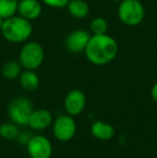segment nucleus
Returning <instances> with one entry per match:
<instances>
[{
	"mask_svg": "<svg viewBox=\"0 0 157 158\" xmlns=\"http://www.w3.org/2000/svg\"><path fill=\"white\" fill-rule=\"evenodd\" d=\"M118 52V44L116 40L107 33L93 35L84 51L87 60L96 66H105L113 61Z\"/></svg>",
	"mask_w": 157,
	"mask_h": 158,
	"instance_id": "1",
	"label": "nucleus"
},
{
	"mask_svg": "<svg viewBox=\"0 0 157 158\" xmlns=\"http://www.w3.org/2000/svg\"><path fill=\"white\" fill-rule=\"evenodd\" d=\"M0 31L6 41L11 43H22L30 38L32 33V26L30 21L14 15L3 19Z\"/></svg>",
	"mask_w": 157,
	"mask_h": 158,
	"instance_id": "2",
	"label": "nucleus"
},
{
	"mask_svg": "<svg viewBox=\"0 0 157 158\" xmlns=\"http://www.w3.org/2000/svg\"><path fill=\"white\" fill-rule=\"evenodd\" d=\"M119 21L127 26H137L144 19V8L139 0H123L118 9Z\"/></svg>",
	"mask_w": 157,
	"mask_h": 158,
	"instance_id": "3",
	"label": "nucleus"
},
{
	"mask_svg": "<svg viewBox=\"0 0 157 158\" xmlns=\"http://www.w3.org/2000/svg\"><path fill=\"white\" fill-rule=\"evenodd\" d=\"M44 60V50L38 42H27L21 48L19 55V61L23 69L36 70Z\"/></svg>",
	"mask_w": 157,
	"mask_h": 158,
	"instance_id": "4",
	"label": "nucleus"
},
{
	"mask_svg": "<svg viewBox=\"0 0 157 158\" xmlns=\"http://www.w3.org/2000/svg\"><path fill=\"white\" fill-rule=\"evenodd\" d=\"M34 108L32 103L27 97H17L13 99L8 106V115L12 123L17 126L28 125L30 115Z\"/></svg>",
	"mask_w": 157,
	"mask_h": 158,
	"instance_id": "5",
	"label": "nucleus"
},
{
	"mask_svg": "<svg viewBox=\"0 0 157 158\" xmlns=\"http://www.w3.org/2000/svg\"><path fill=\"white\" fill-rule=\"evenodd\" d=\"M76 132V123L71 115H59L53 122V133L61 142H68L73 139Z\"/></svg>",
	"mask_w": 157,
	"mask_h": 158,
	"instance_id": "6",
	"label": "nucleus"
},
{
	"mask_svg": "<svg viewBox=\"0 0 157 158\" xmlns=\"http://www.w3.org/2000/svg\"><path fill=\"white\" fill-rule=\"evenodd\" d=\"M27 153L30 158H51L53 146L51 141L44 135H34L26 143Z\"/></svg>",
	"mask_w": 157,
	"mask_h": 158,
	"instance_id": "7",
	"label": "nucleus"
},
{
	"mask_svg": "<svg viewBox=\"0 0 157 158\" xmlns=\"http://www.w3.org/2000/svg\"><path fill=\"white\" fill-rule=\"evenodd\" d=\"M86 106V97L82 90L72 89L66 95L64 106L66 112L71 116H76L84 111Z\"/></svg>",
	"mask_w": 157,
	"mask_h": 158,
	"instance_id": "8",
	"label": "nucleus"
},
{
	"mask_svg": "<svg viewBox=\"0 0 157 158\" xmlns=\"http://www.w3.org/2000/svg\"><path fill=\"white\" fill-rule=\"evenodd\" d=\"M90 37L86 30L76 29L73 30L67 35L65 41V46L68 52L72 54H78V53L84 52L87 46V43L89 41Z\"/></svg>",
	"mask_w": 157,
	"mask_h": 158,
	"instance_id": "9",
	"label": "nucleus"
},
{
	"mask_svg": "<svg viewBox=\"0 0 157 158\" xmlns=\"http://www.w3.org/2000/svg\"><path fill=\"white\" fill-rule=\"evenodd\" d=\"M17 12L19 16L31 22L39 19L42 13V6L39 0H19Z\"/></svg>",
	"mask_w": 157,
	"mask_h": 158,
	"instance_id": "10",
	"label": "nucleus"
},
{
	"mask_svg": "<svg viewBox=\"0 0 157 158\" xmlns=\"http://www.w3.org/2000/svg\"><path fill=\"white\" fill-rule=\"evenodd\" d=\"M53 124V116L51 112L45 109L34 110L30 115L28 126L34 130H44Z\"/></svg>",
	"mask_w": 157,
	"mask_h": 158,
	"instance_id": "11",
	"label": "nucleus"
},
{
	"mask_svg": "<svg viewBox=\"0 0 157 158\" xmlns=\"http://www.w3.org/2000/svg\"><path fill=\"white\" fill-rule=\"evenodd\" d=\"M90 132L93 137L96 139L101 140V141H108L114 137L115 130L111 124L102 121H96L90 127Z\"/></svg>",
	"mask_w": 157,
	"mask_h": 158,
	"instance_id": "12",
	"label": "nucleus"
},
{
	"mask_svg": "<svg viewBox=\"0 0 157 158\" xmlns=\"http://www.w3.org/2000/svg\"><path fill=\"white\" fill-rule=\"evenodd\" d=\"M19 81L22 88L26 92H35L38 89L40 85V79L34 70H24L22 71L19 77Z\"/></svg>",
	"mask_w": 157,
	"mask_h": 158,
	"instance_id": "13",
	"label": "nucleus"
},
{
	"mask_svg": "<svg viewBox=\"0 0 157 158\" xmlns=\"http://www.w3.org/2000/svg\"><path fill=\"white\" fill-rule=\"evenodd\" d=\"M67 10L72 17L78 19H85L89 13V6L83 0H70L67 4Z\"/></svg>",
	"mask_w": 157,
	"mask_h": 158,
	"instance_id": "14",
	"label": "nucleus"
},
{
	"mask_svg": "<svg viewBox=\"0 0 157 158\" xmlns=\"http://www.w3.org/2000/svg\"><path fill=\"white\" fill-rule=\"evenodd\" d=\"M23 67L19 60H9L3 64L1 68V74L6 80H15L21 75Z\"/></svg>",
	"mask_w": 157,
	"mask_h": 158,
	"instance_id": "15",
	"label": "nucleus"
},
{
	"mask_svg": "<svg viewBox=\"0 0 157 158\" xmlns=\"http://www.w3.org/2000/svg\"><path fill=\"white\" fill-rule=\"evenodd\" d=\"M19 0H0V17L3 19L14 16L17 12Z\"/></svg>",
	"mask_w": 157,
	"mask_h": 158,
	"instance_id": "16",
	"label": "nucleus"
},
{
	"mask_svg": "<svg viewBox=\"0 0 157 158\" xmlns=\"http://www.w3.org/2000/svg\"><path fill=\"white\" fill-rule=\"evenodd\" d=\"M19 128L14 123H3L0 125V137L6 140H14L19 137Z\"/></svg>",
	"mask_w": 157,
	"mask_h": 158,
	"instance_id": "17",
	"label": "nucleus"
},
{
	"mask_svg": "<svg viewBox=\"0 0 157 158\" xmlns=\"http://www.w3.org/2000/svg\"><path fill=\"white\" fill-rule=\"evenodd\" d=\"M89 28L93 35H105L108 31V22L103 17H96L90 22Z\"/></svg>",
	"mask_w": 157,
	"mask_h": 158,
	"instance_id": "18",
	"label": "nucleus"
},
{
	"mask_svg": "<svg viewBox=\"0 0 157 158\" xmlns=\"http://www.w3.org/2000/svg\"><path fill=\"white\" fill-rule=\"evenodd\" d=\"M44 4L51 6V8H64V6H67L68 2L70 0H41Z\"/></svg>",
	"mask_w": 157,
	"mask_h": 158,
	"instance_id": "19",
	"label": "nucleus"
},
{
	"mask_svg": "<svg viewBox=\"0 0 157 158\" xmlns=\"http://www.w3.org/2000/svg\"><path fill=\"white\" fill-rule=\"evenodd\" d=\"M151 97H152V99L157 103V82L154 84L153 87H152V89H151Z\"/></svg>",
	"mask_w": 157,
	"mask_h": 158,
	"instance_id": "20",
	"label": "nucleus"
},
{
	"mask_svg": "<svg viewBox=\"0 0 157 158\" xmlns=\"http://www.w3.org/2000/svg\"><path fill=\"white\" fill-rule=\"evenodd\" d=\"M2 23H3V19L0 17V30H1V27H2Z\"/></svg>",
	"mask_w": 157,
	"mask_h": 158,
	"instance_id": "21",
	"label": "nucleus"
},
{
	"mask_svg": "<svg viewBox=\"0 0 157 158\" xmlns=\"http://www.w3.org/2000/svg\"><path fill=\"white\" fill-rule=\"evenodd\" d=\"M113 1H119V2H121V1H123V0H113Z\"/></svg>",
	"mask_w": 157,
	"mask_h": 158,
	"instance_id": "22",
	"label": "nucleus"
},
{
	"mask_svg": "<svg viewBox=\"0 0 157 158\" xmlns=\"http://www.w3.org/2000/svg\"><path fill=\"white\" fill-rule=\"evenodd\" d=\"M139 1H141V0H139Z\"/></svg>",
	"mask_w": 157,
	"mask_h": 158,
	"instance_id": "23",
	"label": "nucleus"
}]
</instances>
